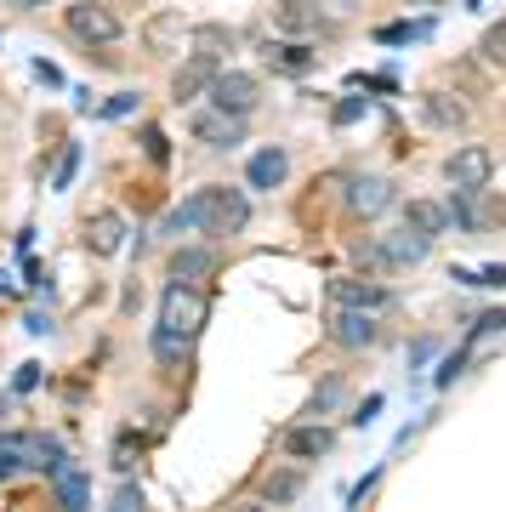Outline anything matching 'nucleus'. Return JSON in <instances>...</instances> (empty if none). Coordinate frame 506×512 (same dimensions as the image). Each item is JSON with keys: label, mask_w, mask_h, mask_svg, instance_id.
Segmentation results:
<instances>
[{"label": "nucleus", "mask_w": 506, "mask_h": 512, "mask_svg": "<svg viewBox=\"0 0 506 512\" xmlns=\"http://www.w3.org/2000/svg\"><path fill=\"white\" fill-rule=\"evenodd\" d=\"M506 330V308H495V313H484L478 325H472V336H501Z\"/></svg>", "instance_id": "obj_35"}, {"label": "nucleus", "mask_w": 506, "mask_h": 512, "mask_svg": "<svg viewBox=\"0 0 506 512\" xmlns=\"http://www.w3.org/2000/svg\"><path fill=\"white\" fill-rule=\"evenodd\" d=\"M205 319H211L205 291H199L194 279H171L160 291V325L148 336L154 359L160 365H194V342H199V330H205Z\"/></svg>", "instance_id": "obj_1"}, {"label": "nucleus", "mask_w": 506, "mask_h": 512, "mask_svg": "<svg viewBox=\"0 0 506 512\" xmlns=\"http://www.w3.org/2000/svg\"><path fill=\"white\" fill-rule=\"evenodd\" d=\"M114 478H126L131 467H137V433H126V439H114Z\"/></svg>", "instance_id": "obj_28"}, {"label": "nucleus", "mask_w": 506, "mask_h": 512, "mask_svg": "<svg viewBox=\"0 0 506 512\" xmlns=\"http://www.w3.org/2000/svg\"><path fill=\"white\" fill-rule=\"evenodd\" d=\"M336 399H342V376H330V382L308 399V410H302V416H330V410H336Z\"/></svg>", "instance_id": "obj_26"}, {"label": "nucleus", "mask_w": 506, "mask_h": 512, "mask_svg": "<svg viewBox=\"0 0 506 512\" xmlns=\"http://www.w3.org/2000/svg\"><path fill=\"white\" fill-rule=\"evenodd\" d=\"M404 222H410L416 234H427V239H438V234H450L455 228V217H450V205L444 200H410L404 205Z\"/></svg>", "instance_id": "obj_18"}, {"label": "nucleus", "mask_w": 506, "mask_h": 512, "mask_svg": "<svg viewBox=\"0 0 506 512\" xmlns=\"http://www.w3.org/2000/svg\"><path fill=\"white\" fill-rule=\"evenodd\" d=\"M273 23H279L290 40L319 35V29H325V0H279V6H273Z\"/></svg>", "instance_id": "obj_8"}, {"label": "nucleus", "mask_w": 506, "mask_h": 512, "mask_svg": "<svg viewBox=\"0 0 506 512\" xmlns=\"http://www.w3.org/2000/svg\"><path fill=\"white\" fill-rule=\"evenodd\" d=\"M268 69H273V74H290V80H302V74L319 69V52H313L308 40H290V46H268Z\"/></svg>", "instance_id": "obj_17"}, {"label": "nucleus", "mask_w": 506, "mask_h": 512, "mask_svg": "<svg viewBox=\"0 0 506 512\" xmlns=\"http://www.w3.org/2000/svg\"><path fill=\"white\" fill-rule=\"evenodd\" d=\"M296 495H302V467H285V473H273L268 484H262V507H285Z\"/></svg>", "instance_id": "obj_22"}, {"label": "nucleus", "mask_w": 506, "mask_h": 512, "mask_svg": "<svg viewBox=\"0 0 506 512\" xmlns=\"http://www.w3.org/2000/svg\"><path fill=\"white\" fill-rule=\"evenodd\" d=\"M410 35H427V23H416V29H410V23H381V29H376L381 46H404Z\"/></svg>", "instance_id": "obj_31"}, {"label": "nucleus", "mask_w": 506, "mask_h": 512, "mask_svg": "<svg viewBox=\"0 0 506 512\" xmlns=\"http://www.w3.org/2000/svg\"><path fill=\"white\" fill-rule=\"evenodd\" d=\"M478 52H484L489 63H501V69H506V23H489V29H484V46H478Z\"/></svg>", "instance_id": "obj_29"}, {"label": "nucleus", "mask_w": 506, "mask_h": 512, "mask_svg": "<svg viewBox=\"0 0 506 512\" xmlns=\"http://www.w3.org/2000/svg\"><path fill=\"white\" fill-rule=\"evenodd\" d=\"M376 416H381V399H364V404H359V416H353V421L364 427V421H376Z\"/></svg>", "instance_id": "obj_38"}, {"label": "nucleus", "mask_w": 506, "mask_h": 512, "mask_svg": "<svg viewBox=\"0 0 506 512\" xmlns=\"http://www.w3.org/2000/svg\"><path fill=\"white\" fill-rule=\"evenodd\" d=\"M40 387V365L29 359V365H18V382H12V393H35Z\"/></svg>", "instance_id": "obj_36"}, {"label": "nucleus", "mask_w": 506, "mask_h": 512, "mask_svg": "<svg viewBox=\"0 0 506 512\" xmlns=\"http://www.w3.org/2000/svg\"><path fill=\"white\" fill-rule=\"evenodd\" d=\"M23 467L57 478L69 467V450H63V439H52V433H29V439H23Z\"/></svg>", "instance_id": "obj_13"}, {"label": "nucleus", "mask_w": 506, "mask_h": 512, "mask_svg": "<svg viewBox=\"0 0 506 512\" xmlns=\"http://www.w3.org/2000/svg\"><path fill=\"white\" fill-rule=\"evenodd\" d=\"M285 177H290V154H285L279 143L256 148L251 165H245V183H251L256 194H273V188H285Z\"/></svg>", "instance_id": "obj_7"}, {"label": "nucleus", "mask_w": 506, "mask_h": 512, "mask_svg": "<svg viewBox=\"0 0 506 512\" xmlns=\"http://www.w3.org/2000/svg\"><path fill=\"white\" fill-rule=\"evenodd\" d=\"M450 217H455V228L484 234V205H478V188H450Z\"/></svg>", "instance_id": "obj_21"}, {"label": "nucleus", "mask_w": 506, "mask_h": 512, "mask_svg": "<svg viewBox=\"0 0 506 512\" xmlns=\"http://www.w3.org/2000/svg\"><path fill=\"white\" fill-rule=\"evenodd\" d=\"M114 507H143V490H137V484H120V490H114Z\"/></svg>", "instance_id": "obj_37"}, {"label": "nucleus", "mask_w": 506, "mask_h": 512, "mask_svg": "<svg viewBox=\"0 0 506 512\" xmlns=\"http://www.w3.org/2000/svg\"><path fill=\"white\" fill-rule=\"evenodd\" d=\"M52 484H57V501H63V507H86V501H91L86 473H69V467H63V473H57Z\"/></svg>", "instance_id": "obj_23"}, {"label": "nucleus", "mask_w": 506, "mask_h": 512, "mask_svg": "<svg viewBox=\"0 0 506 512\" xmlns=\"http://www.w3.org/2000/svg\"><path fill=\"white\" fill-rule=\"evenodd\" d=\"M194 137H199L205 148H222V154H228V148L245 143V120H239V114H222V109L194 114Z\"/></svg>", "instance_id": "obj_11"}, {"label": "nucleus", "mask_w": 506, "mask_h": 512, "mask_svg": "<svg viewBox=\"0 0 506 512\" xmlns=\"http://www.w3.org/2000/svg\"><path fill=\"white\" fill-rule=\"evenodd\" d=\"M427 126H467V109L450 97H427Z\"/></svg>", "instance_id": "obj_25"}, {"label": "nucleus", "mask_w": 506, "mask_h": 512, "mask_svg": "<svg viewBox=\"0 0 506 512\" xmlns=\"http://www.w3.org/2000/svg\"><path fill=\"white\" fill-rule=\"evenodd\" d=\"M398 6H438V0H398Z\"/></svg>", "instance_id": "obj_41"}, {"label": "nucleus", "mask_w": 506, "mask_h": 512, "mask_svg": "<svg viewBox=\"0 0 506 512\" xmlns=\"http://www.w3.org/2000/svg\"><path fill=\"white\" fill-rule=\"evenodd\" d=\"M330 336H336L342 348H370V342L381 336V325H376V313H370V308H342V302H336Z\"/></svg>", "instance_id": "obj_10"}, {"label": "nucleus", "mask_w": 506, "mask_h": 512, "mask_svg": "<svg viewBox=\"0 0 506 512\" xmlns=\"http://www.w3.org/2000/svg\"><path fill=\"white\" fill-rule=\"evenodd\" d=\"M211 109H222V114H239V120H245V114L256 109V74H239V69H228V74H217V80H211Z\"/></svg>", "instance_id": "obj_5"}, {"label": "nucleus", "mask_w": 506, "mask_h": 512, "mask_svg": "<svg viewBox=\"0 0 506 512\" xmlns=\"http://www.w3.org/2000/svg\"><path fill=\"white\" fill-rule=\"evenodd\" d=\"M217 268V256H211V245H188V251H177L171 262H165V279H199Z\"/></svg>", "instance_id": "obj_20"}, {"label": "nucleus", "mask_w": 506, "mask_h": 512, "mask_svg": "<svg viewBox=\"0 0 506 512\" xmlns=\"http://www.w3.org/2000/svg\"><path fill=\"white\" fill-rule=\"evenodd\" d=\"M330 444H336V433H330V427H290V433H285V450L296 461L330 456Z\"/></svg>", "instance_id": "obj_19"}, {"label": "nucleus", "mask_w": 506, "mask_h": 512, "mask_svg": "<svg viewBox=\"0 0 506 512\" xmlns=\"http://www.w3.org/2000/svg\"><path fill=\"white\" fill-rule=\"evenodd\" d=\"M455 279H461V285H478V291H506V262H489L478 274H472V268H455Z\"/></svg>", "instance_id": "obj_24"}, {"label": "nucleus", "mask_w": 506, "mask_h": 512, "mask_svg": "<svg viewBox=\"0 0 506 512\" xmlns=\"http://www.w3.org/2000/svg\"><path fill=\"white\" fill-rule=\"evenodd\" d=\"M6 6H18V12H35V6H46V0H6Z\"/></svg>", "instance_id": "obj_40"}, {"label": "nucleus", "mask_w": 506, "mask_h": 512, "mask_svg": "<svg viewBox=\"0 0 506 512\" xmlns=\"http://www.w3.org/2000/svg\"><path fill=\"white\" fill-rule=\"evenodd\" d=\"M120 245H126V217H120V211H97V217L86 222V251L91 256H120Z\"/></svg>", "instance_id": "obj_14"}, {"label": "nucleus", "mask_w": 506, "mask_h": 512, "mask_svg": "<svg viewBox=\"0 0 506 512\" xmlns=\"http://www.w3.org/2000/svg\"><path fill=\"white\" fill-rule=\"evenodd\" d=\"M137 114V92H120L114 103H103V120H131Z\"/></svg>", "instance_id": "obj_33"}, {"label": "nucleus", "mask_w": 506, "mask_h": 512, "mask_svg": "<svg viewBox=\"0 0 506 512\" xmlns=\"http://www.w3.org/2000/svg\"><path fill=\"white\" fill-rule=\"evenodd\" d=\"M330 296L342 302V308H370V313H387L393 308V291L387 285H364V279H336Z\"/></svg>", "instance_id": "obj_16"}, {"label": "nucleus", "mask_w": 506, "mask_h": 512, "mask_svg": "<svg viewBox=\"0 0 506 512\" xmlns=\"http://www.w3.org/2000/svg\"><path fill=\"white\" fill-rule=\"evenodd\" d=\"M484 177H489V148L484 143L455 148L450 160H444V183L450 188H484Z\"/></svg>", "instance_id": "obj_9"}, {"label": "nucleus", "mask_w": 506, "mask_h": 512, "mask_svg": "<svg viewBox=\"0 0 506 512\" xmlns=\"http://www.w3.org/2000/svg\"><path fill=\"white\" fill-rule=\"evenodd\" d=\"M353 120H364V97H342L330 109V126H353Z\"/></svg>", "instance_id": "obj_32"}, {"label": "nucleus", "mask_w": 506, "mask_h": 512, "mask_svg": "<svg viewBox=\"0 0 506 512\" xmlns=\"http://www.w3.org/2000/svg\"><path fill=\"white\" fill-rule=\"evenodd\" d=\"M143 154H148L154 165H171V143H165L160 126H143Z\"/></svg>", "instance_id": "obj_30"}, {"label": "nucleus", "mask_w": 506, "mask_h": 512, "mask_svg": "<svg viewBox=\"0 0 506 512\" xmlns=\"http://www.w3.org/2000/svg\"><path fill=\"white\" fill-rule=\"evenodd\" d=\"M211 228V200H205V188H199L194 200H182L177 211H165L160 222H154V234L160 239H182V234H205Z\"/></svg>", "instance_id": "obj_6"}, {"label": "nucleus", "mask_w": 506, "mask_h": 512, "mask_svg": "<svg viewBox=\"0 0 506 512\" xmlns=\"http://www.w3.org/2000/svg\"><path fill=\"white\" fill-rule=\"evenodd\" d=\"M427 251H433V239L416 234V228H398V234H381L376 239V256H381V262H393V268H410V262H421Z\"/></svg>", "instance_id": "obj_12"}, {"label": "nucleus", "mask_w": 506, "mask_h": 512, "mask_svg": "<svg viewBox=\"0 0 506 512\" xmlns=\"http://www.w3.org/2000/svg\"><path fill=\"white\" fill-rule=\"evenodd\" d=\"M23 330H35V336H46V330H52V319H46V313H29V319H23Z\"/></svg>", "instance_id": "obj_39"}, {"label": "nucleus", "mask_w": 506, "mask_h": 512, "mask_svg": "<svg viewBox=\"0 0 506 512\" xmlns=\"http://www.w3.org/2000/svg\"><path fill=\"white\" fill-rule=\"evenodd\" d=\"M217 63H222V52H205V46H194V57L177 69V80H171V103H182V109H194L199 97L211 92V80H217Z\"/></svg>", "instance_id": "obj_3"}, {"label": "nucleus", "mask_w": 506, "mask_h": 512, "mask_svg": "<svg viewBox=\"0 0 506 512\" xmlns=\"http://www.w3.org/2000/svg\"><path fill=\"white\" fill-rule=\"evenodd\" d=\"M387 205H393V183H387V177H353V183H347V211L376 217Z\"/></svg>", "instance_id": "obj_15"}, {"label": "nucleus", "mask_w": 506, "mask_h": 512, "mask_svg": "<svg viewBox=\"0 0 506 512\" xmlns=\"http://www.w3.org/2000/svg\"><path fill=\"white\" fill-rule=\"evenodd\" d=\"M461 370H467V348H455L450 359H444V365H438V387H450L455 376H461Z\"/></svg>", "instance_id": "obj_34"}, {"label": "nucleus", "mask_w": 506, "mask_h": 512, "mask_svg": "<svg viewBox=\"0 0 506 512\" xmlns=\"http://www.w3.org/2000/svg\"><path fill=\"white\" fill-rule=\"evenodd\" d=\"M63 29L74 40H86V46H114V40L126 35V23L114 12L109 0H69L63 6Z\"/></svg>", "instance_id": "obj_2"}, {"label": "nucleus", "mask_w": 506, "mask_h": 512, "mask_svg": "<svg viewBox=\"0 0 506 512\" xmlns=\"http://www.w3.org/2000/svg\"><path fill=\"white\" fill-rule=\"evenodd\" d=\"M80 160H86V148H80V143H69V148H63V165H57V177H52V188H57V194H63V188L74 183V171H80Z\"/></svg>", "instance_id": "obj_27"}, {"label": "nucleus", "mask_w": 506, "mask_h": 512, "mask_svg": "<svg viewBox=\"0 0 506 512\" xmlns=\"http://www.w3.org/2000/svg\"><path fill=\"white\" fill-rule=\"evenodd\" d=\"M205 200H211V228H205V234H217V239L245 234V222H251V200H245V188L211 183V188H205Z\"/></svg>", "instance_id": "obj_4"}]
</instances>
